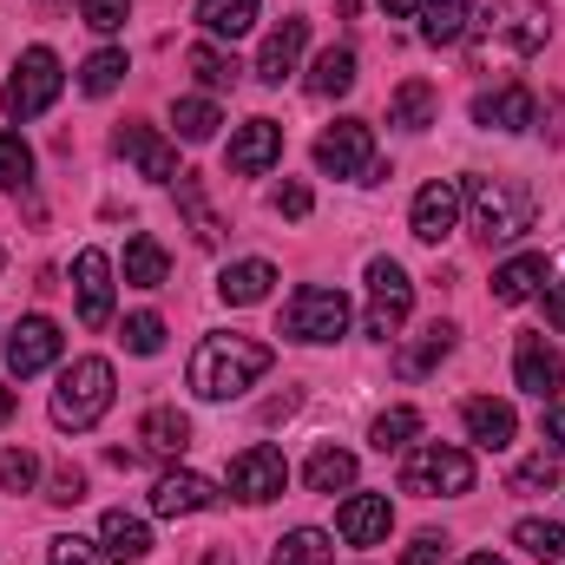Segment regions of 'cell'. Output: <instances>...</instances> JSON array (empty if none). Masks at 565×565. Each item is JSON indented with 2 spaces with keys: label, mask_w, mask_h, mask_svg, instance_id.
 Segmentation results:
<instances>
[{
  "label": "cell",
  "mask_w": 565,
  "mask_h": 565,
  "mask_svg": "<svg viewBox=\"0 0 565 565\" xmlns=\"http://www.w3.org/2000/svg\"><path fill=\"white\" fill-rule=\"evenodd\" d=\"M546 322L565 335V282H553V277H546Z\"/></svg>",
  "instance_id": "obj_50"
},
{
  "label": "cell",
  "mask_w": 565,
  "mask_h": 565,
  "mask_svg": "<svg viewBox=\"0 0 565 565\" xmlns=\"http://www.w3.org/2000/svg\"><path fill=\"white\" fill-rule=\"evenodd\" d=\"M53 355H60V322H53V316H20L13 335H7V362H13V375H40Z\"/></svg>",
  "instance_id": "obj_16"
},
{
  "label": "cell",
  "mask_w": 565,
  "mask_h": 565,
  "mask_svg": "<svg viewBox=\"0 0 565 565\" xmlns=\"http://www.w3.org/2000/svg\"><path fill=\"white\" fill-rule=\"evenodd\" d=\"M0 270H7V250H0Z\"/></svg>",
  "instance_id": "obj_54"
},
{
  "label": "cell",
  "mask_w": 565,
  "mask_h": 565,
  "mask_svg": "<svg viewBox=\"0 0 565 565\" xmlns=\"http://www.w3.org/2000/svg\"><path fill=\"white\" fill-rule=\"evenodd\" d=\"M422 434V415L415 408H388V415H375V427H369V440L382 447V454H395V447H408Z\"/></svg>",
  "instance_id": "obj_40"
},
{
  "label": "cell",
  "mask_w": 565,
  "mask_h": 565,
  "mask_svg": "<svg viewBox=\"0 0 565 565\" xmlns=\"http://www.w3.org/2000/svg\"><path fill=\"white\" fill-rule=\"evenodd\" d=\"M270 362H277V349L257 335H204L191 355V395L198 402H237L250 382L270 375Z\"/></svg>",
  "instance_id": "obj_1"
},
{
  "label": "cell",
  "mask_w": 565,
  "mask_h": 565,
  "mask_svg": "<svg viewBox=\"0 0 565 565\" xmlns=\"http://www.w3.org/2000/svg\"><path fill=\"white\" fill-rule=\"evenodd\" d=\"M198 26L211 40H244L257 26V0H198Z\"/></svg>",
  "instance_id": "obj_27"
},
{
  "label": "cell",
  "mask_w": 565,
  "mask_h": 565,
  "mask_svg": "<svg viewBox=\"0 0 565 565\" xmlns=\"http://www.w3.org/2000/svg\"><path fill=\"white\" fill-rule=\"evenodd\" d=\"M126 349H132V355H158V349H164V322H158L151 309H145V316H126Z\"/></svg>",
  "instance_id": "obj_45"
},
{
  "label": "cell",
  "mask_w": 565,
  "mask_h": 565,
  "mask_svg": "<svg viewBox=\"0 0 565 565\" xmlns=\"http://www.w3.org/2000/svg\"><path fill=\"white\" fill-rule=\"evenodd\" d=\"M408 309H415V282H408V270H402L395 257H375V264H369V335L388 342V335L408 322Z\"/></svg>",
  "instance_id": "obj_8"
},
{
  "label": "cell",
  "mask_w": 565,
  "mask_h": 565,
  "mask_svg": "<svg viewBox=\"0 0 565 565\" xmlns=\"http://www.w3.org/2000/svg\"><path fill=\"white\" fill-rule=\"evenodd\" d=\"M282 487H289V460H282V447H244L237 460H231V493L244 500V507H264V500H277Z\"/></svg>",
  "instance_id": "obj_10"
},
{
  "label": "cell",
  "mask_w": 565,
  "mask_h": 565,
  "mask_svg": "<svg viewBox=\"0 0 565 565\" xmlns=\"http://www.w3.org/2000/svg\"><path fill=\"white\" fill-rule=\"evenodd\" d=\"M178 204H184V217H191L198 244H204V250H217V244H224V217L204 204V178H198V171H178Z\"/></svg>",
  "instance_id": "obj_26"
},
{
  "label": "cell",
  "mask_w": 565,
  "mask_h": 565,
  "mask_svg": "<svg viewBox=\"0 0 565 565\" xmlns=\"http://www.w3.org/2000/svg\"><path fill=\"white\" fill-rule=\"evenodd\" d=\"M164 277H171V257H164V244H158L151 231H139V237L126 244V282H132V289H158Z\"/></svg>",
  "instance_id": "obj_29"
},
{
  "label": "cell",
  "mask_w": 565,
  "mask_h": 565,
  "mask_svg": "<svg viewBox=\"0 0 565 565\" xmlns=\"http://www.w3.org/2000/svg\"><path fill=\"white\" fill-rule=\"evenodd\" d=\"M270 204H277L282 217H309V204H316V198H309V184H296V178H289V184H277V198H270Z\"/></svg>",
  "instance_id": "obj_47"
},
{
  "label": "cell",
  "mask_w": 565,
  "mask_h": 565,
  "mask_svg": "<svg viewBox=\"0 0 565 565\" xmlns=\"http://www.w3.org/2000/svg\"><path fill=\"white\" fill-rule=\"evenodd\" d=\"M434 113H440V93L427 79H402L395 99H388V126H402V132H427Z\"/></svg>",
  "instance_id": "obj_24"
},
{
  "label": "cell",
  "mask_w": 565,
  "mask_h": 565,
  "mask_svg": "<svg viewBox=\"0 0 565 565\" xmlns=\"http://www.w3.org/2000/svg\"><path fill=\"white\" fill-rule=\"evenodd\" d=\"M33 480H40V460H33L26 447H7V454H0V493H26Z\"/></svg>",
  "instance_id": "obj_42"
},
{
  "label": "cell",
  "mask_w": 565,
  "mask_h": 565,
  "mask_svg": "<svg viewBox=\"0 0 565 565\" xmlns=\"http://www.w3.org/2000/svg\"><path fill=\"white\" fill-rule=\"evenodd\" d=\"M302 480H309V493H342V487H355V454L349 447H316Z\"/></svg>",
  "instance_id": "obj_28"
},
{
  "label": "cell",
  "mask_w": 565,
  "mask_h": 565,
  "mask_svg": "<svg viewBox=\"0 0 565 565\" xmlns=\"http://www.w3.org/2000/svg\"><path fill=\"white\" fill-rule=\"evenodd\" d=\"M546 277H553V270H546V257H513V264H500V270H493V302H526Z\"/></svg>",
  "instance_id": "obj_32"
},
{
  "label": "cell",
  "mask_w": 565,
  "mask_h": 565,
  "mask_svg": "<svg viewBox=\"0 0 565 565\" xmlns=\"http://www.w3.org/2000/svg\"><path fill=\"white\" fill-rule=\"evenodd\" d=\"M73 289H79V322L86 329H106L113 322V257L106 250H79Z\"/></svg>",
  "instance_id": "obj_13"
},
{
  "label": "cell",
  "mask_w": 565,
  "mask_h": 565,
  "mask_svg": "<svg viewBox=\"0 0 565 565\" xmlns=\"http://www.w3.org/2000/svg\"><path fill=\"white\" fill-rule=\"evenodd\" d=\"M460 422H467V434L487 447V454H500V447H513V434H520V422H513V408L507 402H493V395H473L467 408H460Z\"/></svg>",
  "instance_id": "obj_21"
},
{
  "label": "cell",
  "mask_w": 565,
  "mask_h": 565,
  "mask_svg": "<svg viewBox=\"0 0 565 565\" xmlns=\"http://www.w3.org/2000/svg\"><path fill=\"white\" fill-rule=\"evenodd\" d=\"M540 440H546V454H553V460H565V408H553V415L540 422Z\"/></svg>",
  "instance_id": "obj_49"
},
{
  "label": "cell",
  "mask_w": 565,
  "mask_h": 565,
  "mask_svg": "<svg viewBox=\"0 0 565 565\" xmlns=\"http://www.w3.org/2000/svg\"><path fill=\"white\" fill-rule=\"evenodd\" d=\"M46 565H106V546H93V540H79V533H60V540L46 546Z\"/></svg>",
  "instance_id": "obj_43"
},
{
  "label": "cell",
  "mask_w": 565,
  "mask_h": 565,
  "mask_svg": "<svg viewBox=\"0 0 565 565\" xmlns=\"http://www.w3.org/2000/svg\"><path fill=\"white\" fill-rule=\"evenodd\" d=\"M0 184L7 191H26L33 184V145L20 132H0Z\"/></svg>",
  "instance_id": "obj_39"
},
{
  "label": "cell",
  "mask_w": 565,
  "mask_h": 565,
  "mask_svg": "<svg viewBox=\"0 0 565 565\" xmlns=\"http://www.w3.org/2000/svg\"><path fill=\"white\" fill-rule=\"evenodd\" d=\"M171 126H178V139H191V145H204V139H217V106L211 99H178L171 106Z\"/></svg>",
  "instance_id": "obj_37"
},
{
  "label": "cell",
  "mask_w": 565,
  "mask_h": 565,
  "mask_svg": "<svg viewBox=\"0 0 565 565\" xmlns=\"http://www.w3.org/2000/svg\"><path fill=\"white\" fill-rule=\"evenodd\" d=\"M460 565H507L500 553H473V559H460Z\"/></svg>",
  "instance_id": "obj_53"
},
{
  "label": "cell",
  "mask_w": 565,
  "mask_h": 565,
  "mask_svg": "<svg viewBox=\"0 0 565 565\" xmlns=\"http://www.w3.org/2000/svg\"><path fill=\"white\" fill-rule=\"evenodd\" d=\"M447 559V540L440 533H415V546L402 553V565H440Z\"/></svg>",
  "instance_id": "obj_48"
},
{
  "label": "cell",
  "mask_w": 565,
  "mask_h": 565,
  "mask_svg": "<svg viewBox=\"0 0 565 565\" xmlns=\"http://www.w3.org/2000/svg\"><path fill=\"white\" fill-rule=\"evenodd\" d=\"M13 422V388H0V427Z\"/></svg>",
  "instance_id": "obj_52"
},
{
  "label": "cell",
  "mask_w": 565,
  "mask_h": 565,
  "mask_svg": "<svg viewBox=\"0 0 565 565\" xmlns=\"http://www.w3.org/2000/svg\"><path fill=\"white\" fill-rule=\"evenodd\" d=\"M46 500H53V507H79V500H86V473H79V467H60Z\"/></svg>",
  "instance_id": "obj_46"
},
{
  "label": "cell",
  "mask_w": 565,
  "mask_h": 565,
  "mask_svg": "<svg viewBox=\"0 0 565 565\" xmlns=\"http://www.w3.org/2000/svg\"><path fill=\"white\" fill-rule=\"evenodd\" d=\"M382 7H388V20H415L427 0H382Z\"/></svg>",
  "instance_id": "obj_51"
},
{
  "label": "cell",
  "mask_w": 565,
  "mask_h": 565,
  "mask_svg": "<svg viewBox=\"0 0 565 565\" xmlns=\"http://www.w3.org/2000/svg\"><path fill=\"white\" fill-rule=\"evenodd\" d=\"M277 158H282V126L277 119H250V126H237V139H231V151H224V164H231L237 178H264Z\"/></svg>",
  "instance_id": "obj_18"
},
{
  "label": "cell",
  "mask_w": 565,
  "mask_h": 565,
  "mask_svg": "<svg viewBox=\"0 0 565 565\" xmlns=\"http://www.w3.org/2000/svg\"><path fill=\"white\" fill-rule=\"evenodd\" d=\"M139 440H145V454H164V460H171V454L191 447V422H184L178 408H151L139 422Z\"/></svg>",
  "instance_id": "obj_30"
},
{
  "label": "cell",
  "mask_w": 565,
  "mask_h": 565,
  "mask_svg": "<svg viewBox=\"0 0 565 565\" xmlns=\"http://www.w3.org/2000/svg\"><path fill=\"white\" fill-rule=\"evenodd\" d=\"M66 73H60V53L53 46H26L13 79H7V119H40L53 99H60Z\"/></svg>",
  "instance_id": "obj_7"
},
{
  "label": "cell",
  "mask_w": 565,
  "mask_h": 565,
  "mask_svg": "<svg viewBox=\"0 0 565 565\" xmlns=\"http://www.w3.org/2000/svg\"><path fill=\"white\" fill-rule=\"evenodd\" d=\"M113 362L106 355H79L66 375H60V388H53V427H66V434H86V427L106 422V408H113Z\"/></svg>",
  "instance_id": "obj_4"
},
{
  "label": "cell",
  "mask_w": 565,
  "mask_h": 565,
  "mask_svg": "<svg viewBox=\"0 0 565 565\" xmlns=\"http://www.w3.org/2000/svg\"><path fill=\"white\" fill-rule=\"evenodd\" d=\"M473 13H480V0H427L422 7V40L427 46H460L467 26H473Z\"/></svg>",
  "instance_id": "obj_22"
},
{
  "label": "cell",
  "mask_w": 565,
  "mask_h": 565,
  "mask_svg": "<svg viewBox=\"0 0 565 565\" xmlns=\"http://www.w3.org/2000/svg\"><path fill=\"white\" fill-rule=\"evenodd\" d=\"M302 46H309V20H302V13H289L277 33L264 40V53H257V79H264V86H282V79L296 73Z\"/></svg>",
  "instance_id": "obj_20"
},
{
  "label": "cell",
  "mask_w": 565,
  "mask_h": 565,
  "mask_svg": "<svg viewBox=\"0 0 565 565\" xmlns=\"http://www.w3.org/2000/svg\"><path fill=\"white\" fill-rule=\"evenodd\" d=\"M126 73H132V66H126V53H119V46H106V53H93V60L79 66V86H86L93 99H106V93H113Z\"/></svg>",
  "instance_id": "obj_38"
},
{
  "label": "cell",
  "mask_w": 565,
  "mask_h": 565,
  "mask_svg": "<svg viewBox=\"0 0 565 565\" xmlns=\"http://www.w3.org/2000/svg\"><path fill=\"white\" fill-rule=\"evenodd\" d=\"M402 493H422V500H454V493H473V460L447 440H427L408 454L402 467Z\"/></svg>",
  "instance_id": "obj_5"
},
{
  "label": "cell",
  "mask_w": 565,
  "mask_h": 565,
  "mask_svg": "<svg viewBox=\"0 0 565 565\" xmlns=\"http://www.w3.org/2000/svg\"><path fill=\"white\" fill-rule=\"evenodd\" d=\"M211 507H217V487H211L204 473L171 467V473L151 480V513H158V520H191V513H211Z\"/></svg>",
  "instance_id": "obj_12"
},
{
  "label": "cell",
  "mask_w": 565,
  "mask_h": 565,
  "mask_svg": "<svg viewBox=\"0 0 565 565\" xmlns=\"http://www.w3.org/2000/svg\"><path fill=\"white\" fill-rule=\"evenodd\" d=\"M342 329H349V296H342V289L302 282V289L282 302V335H289V342H342Z\"/></svg>",
  "instance_id": "obj_6"
},
{
  "label": "cell",
  "mask_w": 565,
  "mask_h": 565,
  "mask_svg": "<svg viewBox=\"0 0 565 565\" xmlns=\"http://www.w3.org/2000/svg\"><path fill=\"white\" fill-rule=\"evenodd\" d=\"M375 164V132L369 119H335L322 139H316V171L322 178H369Z\"/></svg>",
  "instance_id": "obj_9"
},
{
  "label": "cell",
  "mask_w": 565,
  "mask_h": 565,
  "mask_svg": "<svg viewBox=\"0 0 565 565\" xmlns=\"http://www.w3.org/2000/svg\"><path fill=\"white\" fill-rule=\"evenodd\" d=\"M473 119L487 132H526V126H540V99H533V86H493L473 99Z\"/></svg>",
  "instance_id": "obj_15"
},
{
  "label": "cell",
  "mask_w": 565,
  "mask_h": 565,
  "mask_svg": "<svg viewBox=\"0 0 565 565\" xmlns=\"http://www.w3.org/2000/svg\"><path fill=\"white\" fill-rule=\"evenodd\" d=\"M460 204H467L480 244H513L520 231H533V211H540L533 184H520V178H467Z\"/></svg>",
  "instance_id": "obj_3"
},
{
  "label": "cell",
  "mask_w": 565,
  "mask_h": 565,
  "mask_svg": "<svg viewBox=\"0 0 565 565\" xmlns=\"http://www.w3.org/2000/svg\"><path fill=\"white\" fill-rule=\"evenodd\" d=\"M99 540H106V559H119V565H132L151 553V533H145V520H132L126 507H113L106 520H99Z\"/></svg>",
  "instance_id": "obj_25"
},
{
  "label": "cell",
  "mask_w": 565,
  "mask_h": 565,
  "mask_svg": "<svg viewBox=\"0 0 565 565\" xmlns=\"http://www.w3.org/2000/svg\"><path fill=\"white\" fill-rule=\"evenodd\" d=\"M454 217H460V184H454V178H427L422 191H415L408 231H415L422 244H440V237L454 231Z\"/></svg>",
  "instance_id": "obj_14"
},
{
  "label": "cell",
  "mask_w": 565,
  "mask_h": 565,
  "mask_svg": "<svg viewBox=\"0 0 565 565\" xmlns=\"http://www.w3.org/2000/svg\"><path fill=\"white\" fill-rule=\"evenodd\" d=\"M79 20H86L93 33H119V26L132 20V0H79Z\"/></svg>",
  "instance_id": "obj_44"
},
{
  "label": "cell",
  "mask_w": 565,
  "mask_h": 565,
  "mask_svg": "<svg viewBox=\"0 0 565 565\" xmlns=\"http://www.w3.org/2000/svg\"><path fill=\"white\" fill-rule=\"evenodd\" d=\"M349 86H355V53H349V46L316 53V66H309V93H316V99H342Z\"/></svg>",
  "instance_id": "obj_31"
},
{
  "label": "cell",
  "mask_w": 565,
  "mask_h": 565,
  "mask_svg": "<svg viewBox=\"0 0 565 565\" xmlns=\"http://www.w3.org/2000/svg\"><path fill=\"white\" fill-rule=\"evenodd\" d=\"M546 40H553V7L546 0H487L480 7V40H473V66L533 60Z\"/></svg>",
  "instance_id": "obj_2"
},
{
  "label": "cell",
  "mask_w": 565,
  "mask_h": 565,
  "mask_svg": "<svg viewBox=\"0 0 565 565\" xmlns=\"http://www.w3.org/2000/svg\"><path fill=\"white\" fill-rule=\"evenodd\" d=\"M270 282H277V264L244 257V264H231V270L217 277V296H224L231 309H250V302H264V296H270Z\"/></svg>",
  "instance_id": "obj_23"
},
{
  "label": "cell",
  "mask_w": 565,
  "mask_h": 565,
  "mask_svg": "<svg viewBox=\"0 0 565 565\" xmlns=\"http://www.w3.org/2000/svg\"><path fill=\"white\" fill-rule=\"evenodd\" d=\"M513 540H520L540 565H565V526H559V520H520V526H513Z\"/></svg>",
  "instance_id": "obj_35"
},
{
  "label": "cell",
  "mask_w": 565,
  "mask_h": 565,
  "mask_svg": "<svg viewBox=\"0 0 565 565\" xmlns=\"http://www.w3.org/2000/svg\"><path fill=\"white\" fill-rule=\"evenodd\" d=\"M113 151L132 158L139 178H151V184H178V151L158 139L151 126H119V132H113Z\"/></svg>",
  "instance_id": "obj_19"
},
{
  "label": "cell",
  "mask_w": 565,
  "mask_h": 565,
  "mask_svg": "<svg viewBox=\"0 0 565 565\" xmlns=\"http://www.w3.org/2000/svg\"><path fill=\"white\" fill-rule=\"evenodd\" d=\"M447 349H454V322H427V329H422V342H415V349H408V355H402L395 369H402L408 382H422V375L434 369V362H447Z\"/></svg>",
  "instance_id": "obj_34"
},
{
  "label": "cell",
  "mask_w": 565,
  "mask_h": 565,
  "mask_svg": "<svg viewBox=\"0 0 565 565\" xmlns=\"http://www.w3.org/2000/svg\"><path fill=\"white\" fill-rule=\"evenodd\" d=\"M184 66H191V73H198V79H204L211 93L237 86V73H244V66H237V60H231L224 46H191V53H184Z\"/></svg>",
  "instance_id": "obj_36"
},
{
  "label": "cell",
  "mask_w": 565,
  "mask_h": 565,
  "mask_svg": "<svg viewBox=\"0 0 565 565\" xmlns=\"http://www.w3.org/2000/svg\"><path fill=\"white\" fill-rule=\"evenodd\" d=\"M270 565H335V546H329V533H316V526H296V533H282Z\"/></svg>",
  "instance_id": "obj_33"
},
{
  "label": "cell",
  "mask_w": 565,
  "mask_h": 565,
  "mask_svg": "<svg viewBox=\"0 0 565 565\" xmlns=\"http://www.w3.org/2000/svg\"><path fill=\"white\" fill-rule=\"evenodd\" d=\"M388 526H395L388 493H355V500H342V507H335V533H342L349 546H382V540H388Z\"/></svg>",
  "instance_id": "obj_17"
},
{
  "label": "cell",
  "mask_w": 565,
  "mask_h": 565,
  "mask_svg": "<svg viewBox=\"0 0 565 565\" xmlns=\"http://www.w3.org/2000/svg\"><path fill=\"white\" fill-rule=\"evenodd\" d=\"M513 382H520L533 402H559L565 395V355L546 335H520V342H513Z\"/></svg>",
  "instance_id": "obj_11"
},
{
  "label": "cell",
  "mask_w": 565,
  "mask_h": 565,
  "mask_svg": "<svg viewBox=\"0 0 565 565\" xmlns=\"http://www.w3.org/2000/svg\"><path fill=\"white\" fill-rule=\"evenodd\" d=\"M553 487H559V460H553L546 447H540L526 467H513V493H553Z\"/></svg>",
  "instance_id": "obj_41"
}]
</instances>
